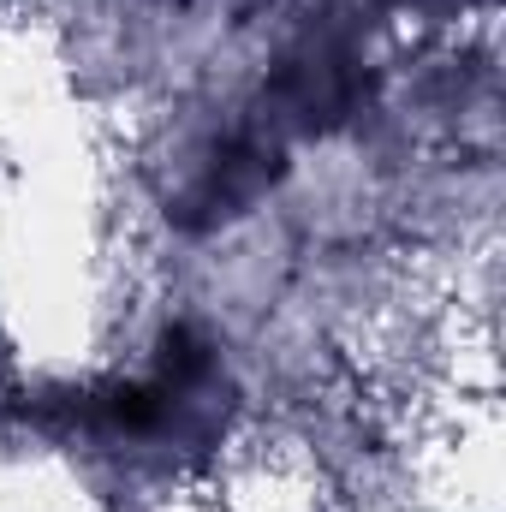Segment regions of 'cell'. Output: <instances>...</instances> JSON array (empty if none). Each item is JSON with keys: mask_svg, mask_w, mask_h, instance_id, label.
I'll return each mask as SVG.
<instances>
[{"mask_svg": "<svg viewBox=\"0 0 506 512\" xmlns=\"http://www.w3.org/2000/svg\"><path fill=\"white\" fill-rule=\"evenodd\" d=\"M72 417L96 447L131 453L137 465H173L185 453H209L227 435L233 417V382L221 352L191 334V328H167L155 346V364L143 376L84 387L72 393Z\"/></svg>", "mask_w": 506, "mask_h": 512, "instance_id": "6da1fadb", "label": "cell"}]
</instances>
